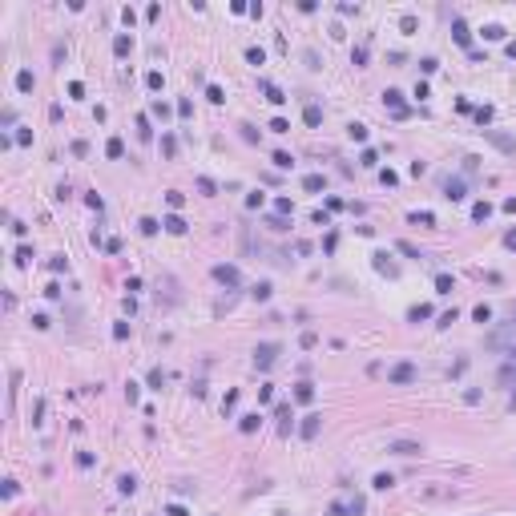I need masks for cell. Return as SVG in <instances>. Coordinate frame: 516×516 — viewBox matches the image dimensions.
Wrapping results in <instances>:
<instances>
[{
    "label": "cell",
    "mask_w": 516,
    "mask_h": 516,
    "mask_svg": "<svg viewBox=\"0 0 516 516\" xmlns=\"http://www.w3.org/2000/svg\"><path fill=\"white\" fill-rule=\"evenodd\" d=\"M279 351H283L279 343H258V347H254V367H262V371H266V367L279 359Z\"/></svg>",
    "instance_id": "cell-1"
},
{
    "label": "cell",
    "mask_w": 516,
    "mask_h": 516,
    "mask_svg": "<svg viewBox=\"0 0 516 516\" xmlns=\"http://www.w3.org/2000/svg\"><path fill=\"white\" fill-rule=\"evenodd\" d=\"M415 375H419V371H415V363H396L387 379H391V383H415Z\"/></svg>",
    "instance_id": "cell-2"
},
{
    "label": "cell",
    "mask_w": 516,
    "mask_h": 516,
    "mask_svg": "<svg viewBox=\"0 0 516 516\" xmlns=\"http://www.w3.org/2000/svg\"><path fill=\"white\" fill-rule=\"evenodd\" d=\"M444 198H448V202H464V198H468V186H464L460 177H448V181H444Z\"/></svg>",
    "instance_id": "cell-3"
},
{
    "label": "cell",
    "mask_w": 516,
    "mask_h": 516,
    "mask_svg": "<svg viewBox=\"0 0 516 516\" xmlns=\"http://www.w3.org/2000/svg\"><path fill=\"white\" fill-rule=\"evenodd\" d=\"M500 383L512 391V403H516V351H512V359L504 363V371H500Z\"/></svg>",
    "instance_id": "cell-4"
},
{
    "label": "cell",
    "mask_w": 516,
    "mask_h": 516,
    "mask_svg": "<svg viewBox=\"0 0 516 516\" xmlns=\"http://www.w3.org/2000/svg\"><path fill=\"white\" fill-rule=\"evenodd\" d=\"M319 428H323V415H307V419L298 423V432H302V440H315V436H319Z\"/></svg>",
    "instance_id": "cell-5"
},
{
    "label": "cell",
    "mask_w": 516,
    "mask_h": 516,
    "mask_svg": "<svg viewBox=\"0 0 516 516\" xmlns=\"http://www.w3.org/2000/svg\"><path fill=\"white\" fill-rule=\"evenodd\" d=\"M383 105H391L396 117H407V105H403V93H400V89H387V93H383Z\"/></svg>",
    "instance_id": "cell-6"
},
{
    "label": "cell",
    "mask_w": 516,
    "mask_h": 516,
    "mask_svg": "<svg viewBox=\"0 0 516 516\" xmlns=\"http://www.w3.org/2000/svg\"><path fill=\"white\" fill-rule=\"evenodd\" d=\"M484 133H488V141L500 145L504 154H516V137H504V133H496V129H484Z\"/></svg>",
    "instance_id": "cell-7"
},
{
    "label": "cell",
    "mask_w": 516,
    "mask_h": 516,
    "mask_svg": "<svg viewBox=\"0 0 516 516\" xmlns=\"http://www.w3.org/2000/svg\"><path fill=\"white\" fill-rule=\"evenodd\" d=\"M214 279L226 287H238V266H214Z\"/></svg>",
    "instance_id": "cell-8"
},
{
    "label": "cell",
    "mask_w": 516,
    "mask_h": 516,
    "mask_svg": "<svg viewBox=\"0 0 516 516\" xmlns=\"http://www.w3.org/2000/svg\"><path fill=\"white\" fill-rule=\"evenodd\" d=\"M452 37H456V45H472V33H468V24H464V20H452Z\"/></svg>",
    "instance_id": "cell-9"
},
{
    "label": "cell",
    "mask_w": 516,
    "mask_h": 516,
    "mask_svg": "<svg viewBox=\"0 0 516 516\" xmlns=\"http://www.w3.org/2000/svg\"><path fill=\"white\" fill-rule=\"evenodd\" d=\"M387 452H396V456H419V444H411V440H400V444H391Z\"/></svg>",
    "instance_id": "cell-10"
},
{
    "label": "cell",
    "mask_w": 516,
    "mask_h": 516,
    "mask_svg": "<svg viewBox=\"0 0 516 516\" xmlns=\"http://www.w3.org/2000/svg\"><path fill=\"white\" fill-rule=\"evenodd\" d=\"M33 85H37V81H33V73H28V69H20V73H16V89H20V93H33Z\"/></svg>",
    "instance_id": "cell-11"
},
{
    "label": "cell",
    "mask_w": 516,
    "mask_h": 516,
    "mask_svg": "<svg viewBox=\"0 0 516 516\" xmlns=\"http://www.w3.org/2000/svg\"><path fill=\"white\" fill-rule=\"evenodd\" d=\"M375 270L387 275V279H396V262H387V254H375Z\"/></svg>",
    "instance_id": "cell-12"
},
{
    "label": "cell",
    "mask_w": 516,
    "mask_h": 516,
    "mask_svg": "<svg viewBox=\"0 0 516 516\" xmlns=\"http://www.w3.org/2000/svg\"><path fill=\"white\" fill-rule=\"evenodd\" d=\"M302 190L319 194V190H323V173H307V177H302Z\"/></svg>",
    "instance_id": "cell-13"
},
{
    "label": "cell",
    "mask_w": 516,
    "mask_h": 516,
    "mask_svg": "<svg viewBox=\"0 0 516 516\" xmlns=\"http://www.w3.org/2000/svg\"><path fill=\"white\" fill-rule=\"evenodd\" d=\"M294 400H298V403H311V400H315V387H311V383H298V387H294Z\"/></svg>",
    "instance_id": "cell-14"
},
{
    "label": "cell",
    "mask_w": 516,
    "mask_h": 516,
    "mask_svg": "<svg viewBox=\"0 0 516 516\" xmlns=\"http://www.w3.org/2000/svg\"><path fill=\"white\" fill-rule=\"evenodd\" d=\"M129 49H133V41H129L125 33H121V37H113V53H117V57H125Z\"/></svg>",
    "instance_id": "cell-15"
},
{
    "label": "cell",
    "mask_w": 516,
    "mask_h": 516,
    "mask_svg": "<svg viewBox=\"0 0 516 516\" xmlns=\"http://www.w3.org/2000/svg\"><path fill=\"white\" fill-rule=\"evenodd\" d=\"M262 89H266V101H275V105H283V101H287V97H283V89H279V85H270V81H266V85H262Z\"/></svg>",
    "instance_id": "cell-16"
},
{
    "label": "cell",
    "mask_w": 516,
    "mask_h": 516,
    "mask_svg": "<svg viewBox=\"0 0 516 516\" xmlns=\"http://www.w3.org/2000/svg\"><path fill=\"white\" fill-rule=\"evenodd\" d=\"M488 214H492L488 202H476V206H472V218H476V222H488Z\"/></svg>",
    "instance_id": "cell-17"
},
{
    "label": "cell",
    "mask_w": 516,
    "mask_h": 516,
    "mask_svg": "<svg viewBox=\"0 0 516 516\" xmlns=\"http://www.w3.org/2000/svg\"><path fill=\"white\" fill-rule=\"evenodd\" d=\"M428 315H432V307H428V302H419V307H411V311H407V319H411V323H419V319H428Z\"/></svg>",
    "instance_id": "cell-18"
},
{
    "label": "cell",
    "mask_w": 516,
    "mask_h": 516,
    "mask_svg": "<svg viewBox=\"0 0 516 516\" xmlns=\"http://www.w3.org/2000/svg\"><path fill=\"white\" fill-rule=\"evenodd\" d=\"M162 226L170 230V234H186V222H181V218H177V214H170V218H166V222H162Z\"/></svg>",
    "instance_id": "cell-19"
},
{
    "label": "cell",
    "mask_w": 516,
    "mask_h": 516,
    "mask_svg": "<svg viewBox=\"0 0 516 516\" xmlns=\"http://www.w3.org/2000/svg\"><path fill=\"white\" fill-rule=\"evenodd\" d=\"M270 162H275L279 170H290V166H294V158H290V154H283V149H275V158H270Z\"/></svg>",
    "instance_id": "cell-20"
},
{
    "label": "cell",
    "mask_w": 516,
    "mask_h": 516,
    "mask_svg": "<svg viewBox=\"0 0 516 516\" xmlns=\"http://www.w3.org/2000/svg\"><path fill=\"white\" fill-rule=\"evenodd\" d=\"M452 287H456L452 275H436V290H440V294H452Z\"/></svg>",
    "instance_id": "cell-21"
},
{
    "label": "cell",
    "mask_w": 516,
    "mask_h": 516,
    "mask_svg": "<svg viewBox=\"0 0 516 516\" xmlns=\"http://www.w3.org/2000/svg\"><path fill=\"white\" fill-rule=\"evenodd\" d=\"M105 154H109V158H121V154H125V145H121V137H109V141H105Z\"/></svg>",
    "instance_id": "cell-22"
},
{
    "label": "cell",
    "mask_w": 516,
    "mask_h": 516,
    "mask_svg": "<svg viewBox=\"0 0 516 516\" xmlns=\"http://www.w3.org/2000/svg\"><path fill=\"white\" fill-rule=\"evenodd\" d=\"M258 423H262V415H242L238 428H242V432H258Z\"/></svg>",
    "instance_id": "cell-23"
},
{
    "label": "cell",
    "mask_w": 516,
    "mask_h": 516,
    "mask_svg": "<svg viewBox=\"0 0 516 516\" xmlns=\"http://www.w3.org/2000/svg\"><path fill=\"white\" fill-rule=\"evenodd\" d=\"M117 488H121L125 496H133V492H137V480H133V476H121V480H117Z\"/></svg>",
    "instance_id": "cell-24"
},
{
    "label": "cell",
    "mask_w": 516,
    "mask_h": 516,
    "mask_svg": "<svg viewBox=\"0 0 516 516\" xmlns=\"http://www.w3.org/2000/svg\"><path fill=\"white\" fill-rule=\"evenodd\" d=\"M307 125H319V121H323V109H319V105H307Z\"/></svg>",
    "instance_id": "cell-25"
},
{
    "label": "cell",
    "mask_w": 516,
    "mask_h": 516,
    "mask_svg": "<svg viewBox=\"0 0 516 516\" xmlns=\"http://www.w3.org/2000/svg\"><path fill=\"white\" fill-rule=\"evenodd\" d=\"M270 290H275V287H270V283H258V287L250 290V294H254L258 302H266V298H270Z\"/></svg>",
    "instance_id": "cell-26"
},
{
    "label": "cell",
    "mask_w": 516,
    "mask_h": 516,
    "mask_svg": "<svg viewBox=\"0 0 516 516\" xmlns=\"http://www.w3.org/2000/svg\"><path fill=\"white\" fill-rule=\"evenodd\" d=\"M347 133H351V141H367V125H359V121H355Z\"/></svg>",
    "instance_id": "cell-27"
},
{
    "label": "cell",
    "mask_w": 516,
    "mask_h": 516,
    "mask_svg": "<svg viewBox=\"0 0 516 516\" xmlns=\"http://www.w3.org/2000/svg\"><path fill=\"white\" fill-rule=\"evenodd\" d=\"M359 166H367V170H371V166H379V154H375V149H363V158H359Z\"/></svg>",
    "instance_id": "cell-28"
},
{
    "label": "cell",
    "mask_w": 516,
    "mask_h": 516,
    "mask_svg": "<svg viewBox=\"0 0 516 516\" xmlns=\"http://www.w3.org/2000/svg\"><path fill=\"white\" fill-rule=\"evenodd\" d=\"M371 484H375V488H379V492H387V488H391V484H396V480H391V476H387V472H379V476H375V480H371Z\"/></svg>",
    "instance_id": "cell-29"
},
{
    "label": "cell",
    "mask_w": 516,
    "mask_h": 516,
    "mask_svg": "<svg viewBox=\"0 0 516 516\" xmlns=\"http://www.w3.org/2000/svg\"><path fill=\"white\" fill-rule=\"evenodd\" d=\"M206 97H210V101H214V105H222V101H226V93H222V89H218V85H210V89H206Z\"/></svg>",
    "instance_id": "cell-30"
},
{
    "label": "cell",
    "mask_w": 516,
    "mask_h": 516,
    "mask_svg": "<svg viewBox=\"0 0 516 516\" xmlns=\"http://www.w3.org/2000/svg\"><path fill=\"white\" fill-rule=\"evenodd\" d=\"M472 319H476V323H488V319H492V311H488V307H484V302H480V307H476V311H472Z\"/></svg>",
    "instance_id": "cell-31"
},
{
    "label": "cell",
    "mask_w": 516,
    "mask_h": 516,
    "mask_svg": "<svg viewBox=\"0 0 516 516\" xmlns=\"http://www.w3.org/2000/svg\"><path fill=\"white\" fill-rule=\"evenodd\" d=\"M149 383L162 391V383H166V371H162V367H154V371H149Z\"/></svg>",
    "instance_id": "cell-32"
},
{
    "label": "cell",
    "mask_w": 516,
    "mask_h": 516,
    "mask_svg": "<svg viewBox=\"0 0 516 516\" xmlns=\"http://www.w3.org/2000/svg\"><path fill=\"white\" fill-rule=\"evenodd\" d=\"M137 226H141V234H158V218H141Z\"/></svg>",
    "instance_id": "cell-33"
},
{
    "label": "cell",
    "mask_w": 516,
    "mask_h": 516,
    "mask_svg": "<svg viewBox=\"0 0 516 516\" xmlns=\"http://www.w3.org/2000/svg\"><path fill=\"white\" fill-rule=\"evenodd\" d=\"M246 60H250V65H262L266 53H262V49H246Z\"/></svg>",
    "instance_id": "cell-34"
},
{
    "label": "cell",
    "mask_w": 516,
    "mask_h": 516,
    "mask_svg": "<svg viewBox=\"0 0 516 516\" xmlns=\"http://www.w3.org/2000/svg\"><path fill=\"white\" fill-rule=\"evenodd\" d=\"M484 37H488V41H500V37H504V28H500V24H488V28H484Z\"/></svg>",
    "instance_id": "cell-35"
},
{
    "label": "cell",
    "mask_w": 516,
    "mask_h": 516,
    "mask_svg": "<svg viewBox=\"0 0 516 516\" xmlns=\"http://www.w3.org/2000/svg\"><path fill=\"white\" fill-rule=\"evenodd\" d=\"M137 133H141V141H149V117H137Z\"/></svg>",
    "instance_id": "cell-36"
},
{
    "label": "cell",
    "mask_w": 516,
    "mask_h": 516,
    "mask_svg": "<svg viewBox=\"0 0 516 516\" xmlns=\"http://www.w3.org/2000/svg\"><path fill=\"white\" fill-rule=\"evenodd\" d=\"M419 69H423V73H436V69H440V60H436V57H423V60H419Z\"/></svg>",
    "instance_id": "cell-37"
},
{
    "label": "cell",
    "mask_w": 516,
    "mask_h": 516,
    "mask_svg": "<svg viewBox=\"0 0 516 516\" xmlns=\"http://www.w3.org/2000/svg\"><path fill=\"white\" fill-rule=\"evenodd\" d=\"M400 250H403V254H407V258H423V254H419V250H415L411 242H400Z\"/></svg>",
    "instance_id": "cell-38"
},
{
    "label": "cell",
    "mask_w": 516,
    "mask_h": 516,
    "mask_svg": "<svg viewBox=\"0 0 516 516\" xmlns=\"http://www.w3.org/2000/svg\"><path fill=\"white\" fill-rule=\"evenodd\" d=\"M298 343H302V347H315V343H319V335H315V331H302V339H298Z\"/></svg>",
    "instance_id": "cell-39"
},
{
    "label": "cell",
    "mask_w": 516,
    "mask_h": 516,
    "mask_svg": "<svg viewBox=\"0 0 516 516\" xmlns=\"http://www.w3.org/2000/svg\"><path fill=\"white\" fill-rule=\"evenodd\" d=\"M347 512H351V516H363V500H359V496H355V500H351V504H347Z\"/></svg>",
    "instance_id": "cell-40"
},
{
    "label": "cell",
    "mask_w": 516,
    "mask_h": 516,
    "mask_svg": "<svg viewBox=\"0 0 516 516\" xmlns=\"http://www.w3.org/2000/svg\"><path fill=\"white\" fill-rule=\"evenodd\" d=\"M154 117H162V121H166V117H170V105H162V101H154Z\"/></svg>",
    "instance_id": "cell-41"
},
{
    "label": "cell",
    "mask_w": 516,
    "mask_h": 516,
    "mask_svg": "<svg viewBox=\"0 0 516 516\" xmlns=\"http://www.w3.org/2000/svg\"><path fill=\"white\" fill-rule=\"evenodd\" d=\"M476 121H480V125H488V121H492V109H488V105H484V109H476Z\"/></svg>",
    "instance_id": "cell-42"
},
{
    "label": "cell",
    "mask_w": 516,
    "mask_h": 516,
    "mask_svg": "<svg viewBox=\"0 0 516 516\" xmlns=\"http://www.w3.org/2000/svg\"><path fill=\"white\" fill-rule=\"evenodd\" d=\"M275 206H279V214H294V206H290V198H279Z\"/></svg>",
    "instance_id": "cell-43"
},
{
    "label": "cell",
    "mask_w": 516,
    "mask_h": 516,
    "mask_svg": "<svg viewBox=\"0 0 516 516\" xmlns=\"http://www.w3.org/2000/svg\"><path fill=\"white\" fill-rule=\"evenodd\" d=\"M504 246H508V250H516V230H508V234H504Z\"/></svg>",
    "instance_id": "cell-44"
},
{
    "label": "cell",
    "mask_w": 516,
    "mask_h": 516,
    "mask_svg": "<svg viewBox=\"0 0 516 516\" xmlns=\"http://www.w3.org/2000/svg\"><path fill=\"white\" fill-rule=\"evenodd\" d=\"M166 516H186V508H181V504H170V508H166Z\"/></svg>",
    "instance_id": "cell-45"
},
{
    "label": "cell",
    "mask_w": 516,
    "mask_h": 516,
    "mask_svg": "<svg viewBox=\"0 0 516 516\" xmlns=\"http://www.w3.org/2000/svg\"><path fill=\"white\" fill-rule=\"evenodd\" d=\"M504 214H516V198H504Z\"/></svg>",
    "instance_id": "cell-46"
},
{
    "label": "cell",
    "mask_w": 516,
    "mask_h": 516,
    "mask_svg": "<svg viewBox=\"0 0 516 516\" xmlns=\"http://www.w3.org/2000/svg\"><path fill=\"white\" fill-rule=\"evenodd\" d=\"M508 57H516V41H512V45H508Z\"/></svg>",
    "instance_id": "cell-47"
},
{
    "label": "cell",
    "mask_w": 516,
    "mask_h": 516,
    "mask_svg": "<svg viewBox=\"0 0 516 516\" xmlns=\"http://www.w3.org/2000/svg\"><path fill=\"white\" fill-rule=\"evenodd\" d=\"M512 323H516V311H512Z\"/></svg>",
    "instance_id": "cell-48"
}]
</instances>
